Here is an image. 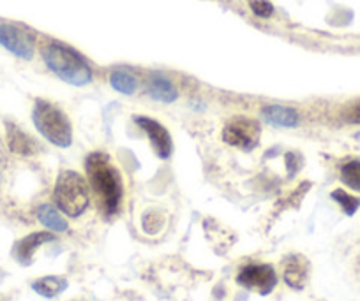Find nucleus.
Masks as SVG:
<instances>
[{
	"label": "nucleus",
	"mask_w": 360,
	"mask_h": 301,
	"mask_svg": "<svg viewBox=\"0 0 360 301\" xmlns=\"http://www.w3.org/2000/svg\"><path fill=\"white\" fill-rule=\"evenodd\" d=\"M85 169L101 212L106 217L115 215L124 196V182L120 171L115 168L110 155L101 154V152L90 154L86 157Z\"/></svg>",
	"instance_id": "obj_1"
},
{
	"label": "nucleus",
	"mask_w": 360,
	"mask_h": 301,
	"mask_svg": "<svg viewBox=\"0 0 360 301\" xmlns=\"http://www.w3.org/2000/svg\"><path fill=\"white\" fill-rule=\"evenodd\" d=\"M43 60L53 74L69 85L83 86L92 81V69L72 48L58 43L46 44L43 48Z\"/></svg>",
	"instance_id": "obj_2"
},
{
	"label": "nucleus",
	"mask_w": 360,
	"mask_h": 301,
	"mask_svg": "<svg viewBox=\"0 0 360 301\" xmlns=\"http://www.w3.org/2000/svg\"><path fill=\"white\" fill-rule=\"evenodd\" d=\"M32 120L36 129L44 140L60 148H68L72 143V127L68 116L48 100L37 99L34 105Z\"/></svg>",
	"instance_id": "obj_3"
},
{
	"label": "nucleus",
	"mask_w": 360,
	"mask_h": 301,
	"mask_svg": "<svg viewBox=\"0 0 360 301\" xmlns=\"http://www.w3.org/2000/svg\"><path fill=\"white\" fill-rule=\"evenodd\" d=\"M53 199L57 208L68 217H79L89 206V187L79 173L62 171L55 183Z\"/></svg>",
	"instance_id": "obj_4"
},
{
	"label": "nucleus",
	"mask_w": 360,
	"mask_h": 301,
	"mask_svg": "<svg viewBox=\"0 0 360 301\" xmlns=\"http://www.w3.org/2000/svg\"><path fill=\"white\" fill-rule=\"evenodd\" d=\"M259 126L255 120L245 116H237L230 120L223 129V141L230 147L242 148V150H252L259 143Z\"/></svg>",
	"instance_id": "obj_5"
},
{
	"label": "nucleus",
	"mask_w": 360,
	"mask_h": 301,
	"mask_svg": "<svg viewBox=\"0 0 360 301\" xmlns=\"http://www.w3.org/2000/svg\"><path fill=\"white\" fill-rule=\"evenodd\" d=\"M0 46L11 51L18 58L30 60L36 51V41L29 30L13 23H0Z\"/></svg>",
	"instance_id": "obj_6"
},
{
	"label": "nucleus",
	"mask_w": 360,
	"mask_h": 301,
	"mask_svg": "<svg viewBox=\"0 0 360 301\" xmlns=\"http://www.w3.org/2000/svg\"><path fill=\"white\" fill-rule=\"evenodd\" d=\"M237 283L249 290H256L262 296H266L274 290L278 283V273L270 265H249L240 269L237 275Z\"/></svg>",
	"instance_id": "obj_7"
},
{
	"label": "nucleus",
	"mask_w": 360,
	"mask_h": 301,
	"mask_svg": "<svg viewBox=\"0 0 360 301\" xmlns=\"http://www.w3.org/2000/svg\"><path fill=\"white\" fill-rule=\"evenodd\" d=\"M134 122H136V126H140L141 131L148 136L155 155H158L161 161H166V159L172 155L173 150V141L168 129H166L165 126H161L158 120H152L148 119V116H134Z\"/></svg>",
	"instance_id": "obj_8"
},
{
	"label": "nucleus",
	"mask_w": 360,
	"mask_h": 301,
	"mask_svg": "<svg viewBox=\"0 0 360 301\" xmlns=\"http://www.w3.org/2000/svg\"><path fill=\"white\" fill-rule=\"evenodd\" d=\"M262 116L265 122L272 127H279V129H293L300 123L299 113L293 108L281 105H270L262 109Z\"/></svg>",
	"instance_id": "obj_9"
},
{
	"label": "nucleus",
	"mask_w": 360,
	"mask_h": 301,
	"mask_svg": "<svg viewBox=\"0 0 360 301\" xmlns=\"http://www.w3.org/2000/svg\"><path fill=\"white\" fill-rule=\"evenodd\" d=\"M53 240L55 236L51 233H44V231H41V233H32L15 245V248H13V255H15L16 261L22 262V265H30L37 248H39L41 245Z\"/></svg>",
	"instance_id": "obj_10"
},
{
	"label": "nucleus",
	"mask_w": 360,
	"mask_h": 301,
	"mask_svg": "<svg viewBox=\"0 0 360 301\" xmlns=\"http://www.w3.org/2000/svg\"><path fill=\"white\" fill-rule=\"evenodd\" d=\"M309 275V262L302 255H290L285 259V269H283V279L293 289H302L307 282Z\"/></svg>",
	"instance_id": "obj_11"
},
{
	"label": "nucleus",
	"mask_w": 360,
	"mask_h": 301,
	"mask_svg": "<svg viewBox=\"0 0 360 301\" xmlns=\"http://www.w3.org/2000/svg\"><path fill=\"white\" fill-rule=\"evenodd\" d=\"M147 93L148 97H152L158 102H162V105H172V102H175L179 99V92H176L175 85L165 74H161V72L150 74L147 85Z\"/></svg>",
	"instance_id": "obj_12"
},
{
	"label": "nucleus",
	"mask_w": 360,
	"mask_h": 301,
	"mask_svg": "<svg viewBox=\"0 0 360 301\" xmlns=\"http://www.w3.org/2000/svg\"><path fill=\"white\" fill-rule=\"evenodd\" d=\"M6 136H8V147L13 154L23 155V157H29V155L36 154V141L29 134L23 133L20 127H16L15 123H6Z\"/></svg>",
	"instance_id": "obj_13"
},
{
	"label": "nucleus",
	"mask_w": 360,
	"mask_h": 301,
	"mask_svg": "<svg viewBox=\"0 0 360 301\" xmlns=\"http://www.w3.org/2000/svg\"><path fill=\"white\" fill-rule=\"evenodd\" d=\"M37 219L43 224L44 227H48L53 233H64L68 231V220L60 215L55 206L51 205H43L39 210H37Z\"/></svg>",
	"instance_id": "obj_14"
},
{
	"label": "nucleus",
	"mask_w": 360,
	"mask_h": 301,
	"mask_svg": "<svg viewBox=\"0 0 360 301\" xmlns=\"http://www.w3.org/2000/svg\"><path fill=\"white\" fill-rule=\"evenodd\" d=\"M32 289L44 297H55L68 289V280L62 276H43L32 283Z\"/></svg>",
	"instance_id": "obj_15"
},
{
	"label": "nucleus",
	"mask_w": 360,
	"mask_h": 301,
	"mask_svg": "<svg viewBox=\"0 0 360 301\" xmlns=\"http://www.w3.org/2000/svg\"><path fill=\"white\" fill-rule=\"evenodd\" d=\"M110 83L117 92L126 93V95H133L138 88L136 76L131 74L129 71H113L110 76Z\"/></svg>",
	"instance_id": "obj_16"
},
{
	"label": "nucleus",
	"mask_w": 360,
	"mask_h": 301,
	"mask_svg": "<svg viewBox=\"0 0 360 301\" xmlns=\"http://www.w3.org/2000/svg\"><path fill=\"white\" fill-rule=\"evenodd\" d=\"M341 180L346 187L360 192V159H353L342 166Z\"/></svg>",
	"instance_id": "obj_17"
},
{
	"label": "nucleus",
	"mask_w": 360,
	"mask_h": 301,
	"mask_svg": "<svg viewBox=\"0 0 360 301\" xmlns=\"http://www.w3.org/2000/svg\"><path fill=\"white\" fill-rule=\"evenodd\" d=\"M332 199H334L335 203L341 206L342 212H345L346 215H353V213H355L356 210H359V206H360L359 197L349 196V194L345 192L342 189L334 190V192H332Z\"/></svg>",
	"instance_id": "obj_18"
},
{
	"label": "nucleus",
	"mask_w": 360,
	"mask_h": 301,
	"mask_svg": "<svg viewBox=\"0 0 360 301\" xmlns=\"http://www.w3.org/2000/svg\"><path fill=\"white\" fill-rule=\"evenodd\" d=\"M251 9L259 18H269L274 13V8H272L269 0H251Z\"/></svg>",
	"instance_id": "obj_19"
},
{
	"label": "nucleus",
	"mask_w": 360,
	"mask_h": 301,
	"mask_svg": "<svg viewBox=\"0 0 360 301\" xmlns=\"http://www.w3.org/2000/svg\"><path fill=\"white\" fill-rule=\"evenodd\" d=\"M348 120H352V122H360V102L353 108V112L349 113Z\"/></svg>",
	"instance_id": "obj_20"
}]
</instances>
